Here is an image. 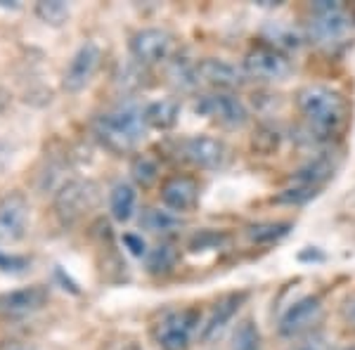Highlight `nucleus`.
Listing matches in <instances>:
<instances>
[{
  "instance_id": "obj_1",
  "label": "nucleus",
  "mask_w": 355,
  "mask_h": 350,
  "mask_svg": "<svg viewBox=\"0 0 355 350\" xmlns=\"http://www.w3.org/2000/svg\"><path fill=\"white\" fill-rule=\"evenodd\" d=\"M145 112L135 105H119L95 121V135L112 152H130L145 135Z\"/></svg>"
},
{
  "instance_id": "obj_2",
  "label": "nucleus",
  "mask_w": 355,
  "mask_h": 350,
  "mask_svg": "<svg viewBox=\"0 0 355 350\" xmlns=\"http://www.w3.org/2000/svg\"><path fill=\"white\" fill-rule=\"evenodd\" d=\"M296 105L303 114L311 128L320 130V133H334L343 123L346 116V102L336 90L327 88V85H306L296 95Z\"/></svg>"
},
{
  "instance_id": "obj_3",
  "label": "nucleus",
  "mask_w": 355,
  "mask_h": 350,
  "mask_svg": "<svg viewBox=\"0 0 355 350\" xmlns=\"http://www.w3.org/2000/svg\"><path fill=\"white\" fill-rule=\"evenodd\" d=\"M311 24L308 33L311 41L320 48H336V45L346 43L353 28V17L343 8L341 3H329V0H320L313 3L311 8Z\"/></svg>"
},
{
  "instance_id": "obj_4",
  "label": "nucleus",
  "mask_w": 355,
  "mask_h": 350,
  "mask_svg": "<svg viewBox=\"0 0 355 350\" xmlns=\"http://www.w3.org/2000/svg\"><path fill=\"white\" fill-rule=\"evenodd\" d=\"M199 315L194 310H168L154 324V341L164 350H187L192 334L197 329Z\"/></svg>"
},
{
  "instance_id": "obj_5",
  "label": "nucleus",
  "mask_w": 355,
  "mask_h": 350,
  "mask_svg": "<svg viewBox=\"0 0 355 350\" xmlns=\"http://www.w3.org/2000/svg\"><path fill=\"white\" fill-rule=\"evenodd\" d=\"M97 204V187L88 180H69L55 194V211L62 222H76Z\"/></svg>"
},
{
  "instance_id": "obj_6",
  "label": "nucleus",
  "mask_w": 355,
  "mask_h": 350,
  "mask_svg": "<svg viewBox=\"0 0 355 350\" xmlns=\"http://www.w3.org/2000/svg\"><path fill=\"white\" fill-rule=\"evenodd\" d=\"M244 71L256 81H284L291 73V62L287 55H282L279 50L270 48V45H259L251 48L249 55L244 60Z\"/></svg>"
},
{
  "instance_id": "obj_7",
  "label": "nucleus",
  "mask_w": 355,
  "mask_h": 350,
  "mask_svg": "<svg viewBox=\"0 0 355 350\" xmlns=\"http://www.w3.org/2000/svg\"><path fill=\"white\" fill-rule=\"evenodd\" d=\"M197 112L214 119L216 123L225 125V128H242L249 121V109L244 107V102L239 97H234L230 93L204 95L197 102Z\"/></svg>"
},
{
  "instance_id": "obj_8",
  "label": "nucleus",
  "mask_w": 355,
  "mask_h": 350,
  "mask_svg": "<svg viewBox=\"0 0 355 350\" xmlns=\"http://www.w3.org/2000/svg\"><path fill=\"white\" fill-rule=\"evenodd\" d=\"M102 60V50L97 43H83L81 48L73 53L71 62H69L64 76H62V85L67 93H81V90L93 81L97 67Z\"/></svg>"
},
{
  "instance_id": "obj_9",
  "label": "nucleus",
  "mask_w": 355,
  "mask_h": 350,
  "mask_svg": "<svg viewBox=\"0 0 355 350\" xmlns=\"http://www.w3.org/2000/svg\"><path fill=\"white\" fill-rule=\"evenodd\" d=\"M28 202L21 192H8L0 199V242L15 244L26 234Z\"/></svg>"
},
{
  "instance_id": "obj_10",
  "label": "nucleus",
  "mask_w": 355,
  "mask_h": 350,
  "mask_svg": "<svg viewBox=\"0 0 355 350\" xmlns=\"http://www.w3.org/2000/svg\"><path fill=\"white\" fill-rule=\"evenodd\" d=\"M130 53L142 64H154L162 62L173 50V36L164 28H140L130 36Z\"/></svg>"
},
{
  "instance_id": "obj_11",
  "label": "nucleus",
  "mask_w": 355,
  "mask_h": 350,
  "mask_svg": "<svg viewBox=\"0 0 355 350\" xmlns=\"http://www.w3.org/2000/svg\"><path fill=\"white\" fill-rule=\"evenodd\" d=\"M50 301V291L43 284L24 286V289H15L8 294H0V313L8 317H26L41 310Z\"/></svg>"
},
{
  "instance_id": "obj_12",
  "label": "nucleus",
  "mask_w": 355,
  "mask_h": 350,
  "mask_svg": "<svg viewBox=\"0 0 355 350\" xmlns=\"http://www.w3.org/2000/svg\"><path fill=\"white\" fill-rule=\"evenodd\" d=\"M322 315V301L318 296H306L301 301H296L287 313L279 320V334L282 336H299L303 331H308L318 322Z\"/></svg>"
},
{
  "instance_id": "obj_13",
  "label": "nucleus",
  "mask_w": 355,
  "mask_h": 350,
  "mask_svg": "<svg viewBox=\"0 0 355 350\" xmlns=\"http://www.w3.org/2000/svg\"><path fill=\"white\" fill-rule=\"evenodd\" d=\"M182 157L197 168H218L227 157V149L220 140L209 135H194L182 142Z\"/></svg>"
},
{
  "instance_id": "obj_14",
  "label": "nucleus",
  "mask_w": 355,
  "mask_h": 350,
  "mask_svg": "<svg viewBox=\"0 0 355 350\" xmlns=\"http://www.w3.org/2000/svg\"><path fill=\"white\" fill-rule=\"evenodd\" d=\"M162 202L166 209L175 211V213H185L192 211L199 202V185L197 180L187 175H175L162 185Z\"/></svg>"
},
{
  "instance_id": "obj_15",
  "label": "nucleus",
  "mask_w": 355,
  "mask_h": 350,
  "mask_svg": "<svg viewBox=\"0 0 355 350\" xmlns=\"http://www.w3.org/2000/svg\"><path fill=\"white\" fill-rule=\"evenodd\" d=\"M197 76H199V81L214 85V88H223V90L239 88V85L244 83L242 69H237L225 60H216V57H209V60L199 62Z\"/></svg>"
},
{
  "instance_id": "obj_16",
  "label": "nucleus",
  "mask_w": 355,
  "mask_h": 350,
  "mask_svg": "<svg viewBox=\"0 0 355 350\" xmlns=\"http://www.w3.org/2000/svg\"><path fill=\"white\" fill-rule=\"evenodd\" d=\"M244 298H246V294H227L216 303L214 310H211V315H209V320H206V324L202 326V341L204 343L216 341V338L223 334V329H225L227 322L234 317V313L239 310Z\"/></svg>"
},
{
  "instance_id": "obj_17",
  "label": "nucleus",
  "mask_w": 355,
  "mask_h": 350,
  "mask_svg": "<svg viewBox=\"0 0 355 350\" xmlns=\"http://www.w3.org/2000/svg\"><path fill=\"white\" fill-rule=\"evenodd\" d=\"M180 119V102L157 100L145 107V123L157 130H171Z\"/></svg>"
},
{
  "instance_id": "obj_18",
  "label": "nucleus",
  "mask_w": 355,
  "mask_h": 350,
  "mask_svg": "<svg viewBox=\"0 0 355 350\" xmlns=\"http://www.w3.org/2000/svg\"><path fill=\"white\" fill-rule=\"evenodd\" d=\"M135 204H137V194L133 185H128V182L114 185L110 194V211H112L114 220L128 222L135 213Z\"/></svg>"
},
{
  "instance_id": "obj_19",
  "label": "nucleus",
  "mask_w": 355,
  "mask_h": 350,
  "mask_svg": "<svg viewBox=\"0 0 355 350\" xmlns=\"http://www.w3.org/2000/svg\"><path fill=\"white\" fill-rule=\"evenodd\" d=\"M336 166L331 159L327 157H320L315 159V161L306 164L303 168H299V173H296L294 182L296 185H308V187H320L322 182H327L331 175H334Z\"/></svg>"
},
{
  "instance_id": "obj_20",
  "label": "nucleus",
  "mask_w": 355,
  "mask_h": 350,
  "mask_svg": "<svg viewBox=\"0 0 355 350\" xmlns=\"http://www.w3.org/2000/svg\"><path fill=\"white\" fill-rule=\"evenodd\" d=\"M291 229V222H256L246 227V237L254 244H275L284 239Z\"/></svg>"
},
{
  "instance_id": "obj_21",
  "label": "nucleus",
  "mask_w": 355,
  "mask_h": 350,
  "mask_svg": "<svg viewBox=\"0 0 355 350\" xmlns=\"http://www.w3.org/2000/svg\"><path fill=\"white\" fill-rule=\"evenodd\" d=\"M263 338L259 326L254 324V320H242L232 331V343L230 350H261Z\"/></svg>"
},
{
  "instance_id": "obj_22",
  "label": "nucleus",
  "mask_w": 355,
  "mask_h": 350,
  "mask_svg": "<svg viewBox=\"0 0 355 350\" xmlns=\"http://www.w3.org/2000/svg\"><path fill=\"white\" fill-rule=\"evenodd\" d=\"M178 263V249L173 244H159L147 256V272L150 274H168Z\"/></svg>"
},
{
  "instance_id": "obj_23",
  "label": "nucleus",
  "mask_w": 355,
  "mask_h": 350,
  "mask_svg": "<svg viewBox=\"0 0 355 350\" xmlns=\"http://www.w3.org/2000/svg\"><path fill=\"white\" fill-rule=\"evenodd\" d=\"M36 17L50 26H62L69 19V5L64 0H41L36 5Z\"/></svg>"
},
{
  "instance_id": "obj_24",
  "label": "nucleus",
  "mask_w": 355,
  "mask_h": 350,
  "mask_svg": "<svg viewBox=\"0 0 355 350\" xmlns=\"http://www.w3.org/2000/svg\"><path fill=\"white\" fill-rule=\"evenodd\" d=\"M142 227H147L154 234H166L171 229L178 227V218L171 213V211H162V209H147L142 213Z\"/></svg>"
},
{
  "instance_id": "obj_25",
  "label": "nucleus",
  "mask_w": 355,
  "mask_h": 350,
  "mask_svg": "<svg viewBox=\"0 0 355 350\" xmlns=\"http://www.w3.org/2000/svg\"><path fill=\"white\" fill-rule=\"evenodd\" d=\"M130 173H133L137 185L150 187L152 182L159 177V166L150 157H135L133 159V166H130Z\"/></svg>"
},
{
  "instance_id": "obj_26",
  "label": "nucleus",
  "mask_w": 355,
  "mask_h": 350,
  "mask_svg": "<svg viewBox=\"0 0 355 350\" xmlns=\"http://www.w3.org/2000/svg\"><path fill=\"white\" fill-rule=\"evenodd\" d=\"M318 197V187H308V185H291L287 189H282V192L275 197V202L277 204H289V206H301V204H308L311 199Z\"/></svg>"
},
{
  "instance_id": "obj_27",
  "label": "nucleus",
  "mask_w": 355,
  "mask_h": 350,
  "mask_svg": "<svg viewBox=\"0 0 355 350\" xmlns=\"http://www.w3.org/2000/svg\"><path fill=\"white\" fill-rule=\"evenodd\" d=\"M289 350H329V338L322 331H311V334H306Z\"/></svg>"
},
{
  "instance_id": "obj_28",
  "label": "nucleus",
  "mask_w": 355,
  "mask_h": 350,
  "mask_svg": "<svg viewBox=\"0 0 355 350\" xmlns=\"http://www.w3.org/2000/svg\"><path fill=\"white\" fill-rule=\"evenodd\" d=\"M26 268H28V258L8 256L5 251H0V270H3V272L21 274V272H26Z\"/></svg>"
},
{
  "instance_id": "obj_29",
  "label": "nucleus",
  "mask_w": 355,
  "mask_h": 350,
  "mask_svg": "<svg viewBox=\"0 0 355 350\" xmlns=\"http://www.w3.org/2000/svg\"><path fill=\"white\" fill-rule=\"evenodd\" d=\"M123 244L130 249V254L133 256H145V239L137 237V234H123Z\"/></svg>"
},
{
  "instance_id": "obj_30",
  "label": "nucleus",
  "mask_w": 355,
  "mask_h": 350,
  "mask_svg": "<svg viewBox=\"0 0 355 350\" xmlns=\"http://www.w3.org/2000/svg\"><path fill=\"white\" fill-rule=\"evenodd\" d=\"M0 350H33L26 341H17V338H5L0 341Z\"/></svg>"
},
{
  "instance_id": "obj_31",
  "label": "nucleus",
  "mask_w": 355,
  "mask_h": 350,
  "mask_svg": "<svg viewBox=\"0 0 355 350\" xmlns=\"http://www.w3.org/2000/svg\"><path fill=\"white\" fill-rule=\"evenodd\" d=\"M343 350H355V346H348V348H343Z\"/></svg>"
},
{
  "instance_id": "obj_32",
  "label": "nucleus",
  "mask_w": 355,
  "mask_h": 350,
  "mask_svg": "<svg viewBox=\"0 0 355 350\" xmlns=\"http://www.w3.org/2000/svg\"><path fill=\"white\" fill-rule=\"evenodd\" d=\"M0 161H3V154H0Z\"/></svg>"
}]
</instances>
